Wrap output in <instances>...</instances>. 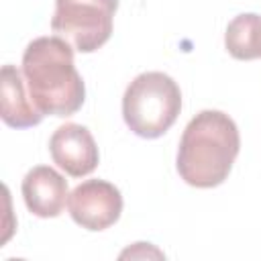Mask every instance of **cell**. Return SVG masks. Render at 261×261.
<instances>
[{
	"instance_id": "cell-5",
	"label": "cell",
	"mask_w": 261,
	"mask_h": 261,
	"mask_svg": "<svg viewBox=\"0 0 261 261\" xmlns=\"http://www.w3.org/2000/svg\"><path fill=\"white\" fill-rule=\"evenodd\" d=\"M67 208L75 224L86 230H104L112 226L122 212L120 190L104 179H88L73 188Z\"/></svg>"
},
{
	"instance_id": "cell-10",
	"label": "cell",
	"mask_w": 261,
	"mask_h": 261,
	"mask_svg": "<svg viewBox=\"0 0 261 261\" xmlns=\"http://www.w3.org/2000/svg\"><path fill=\"white\" fill-rule=\"evenodd\" d=\"M147 245H149V243H137L135 249H126L120 257H149V255H153V257H163V253L157 251V249H153V247H149V249L145 251Z\"/></svg>"
},
{
	"instance_id": "cell-6",
	"label": "cell",
	"mask_w": 261,
	"mask_h": 261,
	"mask_svg": "<svg viewBox=\"0 0 261 261\" xmlns=\"http://www.w3.org/2000/svg\"><path fill=\"white\" fill-rule=\"evenodd\" d=\"M53 161L71 177H82L98 167V147L92 133L75 122L61 124L49 139Z\"/></svg>"
},
{
	"instance_id": "cell-8",
	"label": "cell",
	"mask_w": 261,
	"mask_h": 261,
	"mask_svg": "<svg viewBox=\"0 0 261 261\" xmlns=\"http://www.w3.org/2000/svg\"><path fill=\"white\" fill-rule=\"evenodd\" d=\"M22 69L6 63L0 73V116L12 128H29L43 120V112L33 104L24 90Z\"/></svg>"
},
{
	"instance_id": "cell-9",
	"label": "cell",
	"mask_w": 261,
	"mask_h": 261,
	"mask_svg": "<svg viewBox=\"0 0 261 261\" xmlns=\"http://www.w3.org/2000/svg\"><path fill=\"white\" fill-rule=\"evenodd\" d=\"M224 47L241 61L261 57V16L253 12L234 16L226 27Z\"/></svg>"
},
{
	"instance_id": "cell-2",
	"label": "cell",
	"mask_w": 261,
	"mask_h": 261,
	"mask_svg": "<svg viewBox=\"0 0 261 261\" xmlns=\"http://www.w3.org/2000/svg\"><path fill=\"white\" fill-rule=\"evenodd\" d=\"M239 149L241 137L234 120L220 110H202L179 139L177 173L194 188H216L228 177Z\"/></svg>"
},
{
	"instance_id": "cell-1",
	"label": "cell",
	"mask_w": 261,
	"mask_h": 261,
	"mask_svg": "<svg viewBox=\"0 0 261 261\" xmlns=\"http://www.w3.org/2000/svg\"><path fill=\"white\" fill-rule=\"evenodd\" d=\"M73 47L61 37H37L22 53V75L33 104L51 116H71L86 100V86L73 65Z\"/></svg>"
},
{
	"instance_id": "cell-7",
	"label": "cell",
	"mask_w": 261,
	"mask_h": 261,
	"mask_svg": "<svg viewBox=\"0 0 261 261\" xmlns=\"http://www.w3.org/2000/svg\"><path fill=\"white\" fill-rule=\"evenodd\" d=\"M20 190L29 212L39 218L59 216L69 198L67 179L49 165H37L27 171Z\"/></svg>"
},
{
	"instance_id": "cell-4",
	"label": "cell",
	"mask_w": 261,
	"mask_h": 261,
	"mask_svg": "<svg viewBox=\"0 0 261 261\" xmlns=\"http://www.w3.org/2000/svg\"><path fill=\"white\" fill-rule=\"evenodd\" d=\"M118 0H55L51 29L77 53L100 49L112 35Z\"/></svg>"
},
{
	"instance_id": "cell-3",
	"label": "cell",
	"mask_w": 261,
	"mask_h": 261,
	"mask_svg": "<svg viewBox=\"0 0 261 261\" xmlns=\"http://www.w3.org/2000/svg\"><path fill=\"white\" fill-rule=\"evenodd\" d=\"M179 86L163 71H145L137 75L122 96L124 122L143 139H157L167 133L179 116Z\"/></svg>"
}]
</instances>
